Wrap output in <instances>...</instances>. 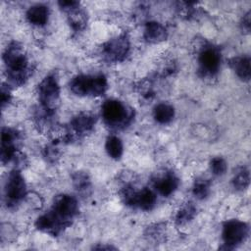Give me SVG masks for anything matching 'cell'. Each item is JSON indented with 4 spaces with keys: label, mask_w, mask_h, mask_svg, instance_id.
I'll list each match as a JSON object with an SVG mask.
<instances>
[{
    "label": "cell",
    "mask_w": 251,
    "mask_h": 251,
    "mask_svg": "<svg viewBox=\"0 0 251 251\" xmlns=\"http://www.w3.org/2000/svg\"><path fill=\"white\" fill-rule=\"evenodd\" d=\"M78 213V203L75 197L69 194L56 196L51 209L37 218L35 227L49 235L58 236L72 225Z\"/></svg>",
    "instance_id": "obj_1"
},
{
    "label": "cell",
    "mask_w": 251,
    "mask_h": 251,
    "mask_svg": "<svg viewBox=\"0 0 251 251\" xmlns=\"http://www.w3.org/2000/svg\"><path fill=\"white\" fill-rule=\"evenodd\" d=\"M3 61L6 68L8 85L21 86L31 75V67L23 46L17 42H10L4 53Z\"/></svg>",
    "instance_id": "obj_2"
},
{
    "label": "cell",
    "mask_w": 251,
    "mask_h": 251,
    "mask_svg": "<svg viewBox=\"0 0 251 251\" xmlns=\"http://www.w3.org/2000/svg\"><path fill=\"white\" fill-rule=\"evenodd\" d=\"M134 110L117 99L104 101L101 107V117L104 124L111 129L120 130L128 126L134 119Z\"/></svg>",
    "instance_id": "obj_3"
},
{
    "label": "cell",
    "mask_w": 251,
    "mask_h": 251,
    "mask_svg": "<svg viewBox=\"0 0 251 251\" xmlns=\"http://www.w3.org/2000/svg\"><path fill=\"white\" fill-rule=\"evenodd\" d=\"M71 91L80 97H98L108 89V80L103 74L77 75L69 83Z\"/></svg>",
    "instance_id": "obj_4"
},
{
    "label": "cell",
    "mask_w": 251,
    "mask_h": 251,
    "mask_svg": "<svg viewBox=\"0 0 251 251\" xmlns=\"http://www.w3.org/2000/svg\"><path fill=\"white\" fill-rule=\"evenodd\" d=\"M120 197L125 205L142 211H151L157 203L155 190L148 187L138 190L132 184H126L120 191Z\"/></svg>",
    "instance_id": "obj_5"
},
{
    "label": "cell",
    "mask_w": 251,
    "mask_h": 251,
    "mask_svg": "<svg viewBox=\"0 0 251 251\" xmlns=\"http://www.w3.org/2000/svg\"><path fill=\"white\" fill-rule=\"evenodd\" d=\"M198 73L202 77L212 78L216 76L221 68L222 53L219 47L206 43L204 44L197 56Z\"/></svg>",
    "instance_id": "obj_6"
},
{
    "label": "cell",
    "mask_w": 251,
    "mask_h": 251,
    "mask_svg": "<svg viewBox=\"0 0 251 251\" xmlns=\"http://www.w3.org/2000/svg\"><path fill=\"white\" fill-rule=\"evenodd\" d=\"M27 196L26 183L18 169L11 171L7 176L4 187V200L7 208L17 207Z\"/></svg>",
    "instance_id": "obj_7"
},
{
    "label": "cell",
    "mask_w": 251,
    "mask_h": 251,
    "mask_svg": "<svg viewBox=\"0 0 251 251\" xmlns=\"http://www.w3.org/2000/svg\"><path fill=\"white\" fill-rule=\"evenodd\" d=\"M40 107L55 112L60 103V85L54 74L47 75L37 85Z\"/></svg>",
    "instance_id": "obj_8"
},
{
    "label": "cell",
    "mask_w": 251,
    "mask_h": 251,
    "mask_svg": "<svg viewBox=\"0 0 251 251\" xmlns=\"http://www.w3.org/2000/svg\"><path fill=\"white\" fill-rule=\"evenodd\" d=\"M249 233L248 225L240 220L232 219L224 222L222 229L223 249L231 250L245 241Z\"/></svg>",
    "instance_id": "obj_9"
},
{
    "label": "cell",
    "mask_w": 251,
    "mask_h": 251,
    "mask_svg": "<svg viewBox=\"0 0 251 251\" xmlns=\"http://www.w3.org/2000/svg\"><path fill=\"white\" fill-rule=\"evenodd\" d=\"M130 51V40L126 33H122L105 42L102 46L103 58L109 63L126 60Z\"/></svg>",
    "instance_id": "obj_10"
},
{
    "label": "cell",
    "mask_w": 251,
    "mask_h": 251,
    "mask_svg": "<svg viewBox=\"0 0 251 251\" xmlns=\"http://www.w3.org/2000/svg\"><path fill=\"white\" fill-rule=\"evenodd\" d=\"M21 141L20 132L11 127H3L1 133V162L7 164L11 161L19 160V143Z\"/></svg>",
    "instance_id": "obj_11"
},
{
    "label": "cell",
    "mask_w": 251,
    "mask_h": 251,
    "mask_svg": "<svg viewBox=\"0 0 251 251\" xmlns=\"http://www.w3.org/2000/svg\"><path fill=\"white\" fill-rule=\"evenodd\" d=\"M96 122L97 116L95 114L91 112H80L73 117L67 127L73 139L75 137L79 138L90 133L93 130Z\"/></svg>",
    "instance_id": "obj_12"
},
{
    "label": "cell",
    "mask_w": 251,
    "mask_h": 251,
    "mask_svg": "<svg viewBox=\"0 0 251 251\" xmlns=\"http://www.w3.org/2000/svg\"><path fill=\"white\" fill-rule=\"evenodd\" d=\"M152 185L158 194L169 197L177 189L179 178L174 172L165 171L152 178Z\"/></svg>",
    "instance_id": "obj_13"
},
{
    "label": "cell",
    "mask_w": 251,
    "mask_h": 251,
    "mask_svg": "<svg viewBox=\"0 0 251 251\" xmlns=\"http://www.w3.org/2000/svg\"><path fill=\"white\" fill-rule=\"evenodd\" d=\"M168 30L164 25L156 21H150L145 24L143 38L148 43H160L167 39Z\"/></svg>",
    "instance_id": "obj_14"
},
{
    "label": "cell",
    "mask_w": 251,
    "mask_h": 251,
    "mask_svg": "<svg viewBox=\"0 0 251 251\" xmlns=\"http://www.w3.org/2000/svg\"><path fill=\"white\" fill-rule=\"evenodd\" d=\"M50 16V10L43 4H36L29 7L25 13L26 21L35 26H43L47 24Z\"/></svg>",
    "instance_id": "obj_15"
},
{
    "label": "cell",
    "mask_w": 251,
    "mask_h": 251,
    "mask_svg": "<svg viewBox=\"0 0 251 251\" xmlns=\"http://www.w3.org/2000/svg\"><path fill=\"white\" fill-rule=\"evenodd\" d=\"M228 65L235 73V75L243 81H249L251 76L250 57L249 56H235L228 59Z\"/></svg>",
    "instance_id": "obj_16"
},
{
    "label": "cell",
    "mask_w": 251,
    "mask_h": 251,
    "mask_svg": "<svg viewBox=\"0 0 251 251\" xmlns=\"http://www.w3.org/2000/svg\"><path fill=\"white\" fill-rule=\"evenodd\" d=\"M197 213V208L193 202L187 201L181 204L175 214V223L177 226H183L194 219Z\"/></svg>",
    "instance_id": "obj_17"
},
{
    "label": "cell",
    "mask_w": 251,
    "mask_h": 251,
    "mask_svg": "<svg viewBox=\"0 0 251 251\" xmlns=\"http://www.w3.org/2000/svg\"><path fill=\"white\" fill-rule=\"evenodd\" d=\"M67 14H68V23H69L71 28L75 32L81 31L86 27L87 14L85 13L84 10H82L80 8V6L78 8H75V9L68 12Z\"/></svg>",
    "instance_id": "obj_18"
},
{
    "label": "cell",
    "mask_w": 251,
    "mask_h": 251,
    "mask_svg": "<svg viewBox=\"0 0 251 251\" xmlns=\"http://www.w3.org/2000/svg\"><path fill=\"white\" fill-rule=\"evenodd\" d=\"M175 114V108L168 103H160L153 109V118L161 125L170 124L174 120Z\"/></svg>",
    "instance_id": "obj_19"
},
{
    "label": "cell",
    "mask_w": 251,
    "mask_h": 251,
    "mask_svg": "<svg viewBox=\"0 0 251 251\" xmlns=\"http://www.w3.org/2000/svg\"><path fill=\"white\" fill-rule=\"evenodd\" d=\"M72 181L77 193L86 196L91 191V180L88 175L84 172H75L72 176Z\"/></svg>",
    "instance_id": "obj_20"
},
{
    "label": "cell",
    "mask_w": 251,
    "mask_h": 251,
    "mask_svg": "<svg viewBox=\"0 0 251 251\" xmlns=\"http://www.w3.org/2000/svg\"><path fill=\"white\" fill-rule=\"evenodd\" d=\"M250 183V173L245 167L238 168L231 178V184L234 189L238 191H244L248 188Z\"/></svg>",
    "instance_id": "obj_21"
},
{
    "label": "cell",
    "mask_w": 251,
    "mask_h": 251,
    "mask_svg": "<svg viewBox=\"0 0 251 251\" xmlns=\"http://www.w3.org/2000/svg\"><path fill=\"white\" fill-rule=\"evenodd\" d=\"M105 150L112 159L120 160L124 153V145L120 137L116 135H110L105 142Z\"/></svg>",
    "instance_id": "obj_22"
},
{
    "label": "cell",
    "mask_w": 251,
    "mask_h": 251,
    "mask_svg": "<svg viewBox=\"0 0 251 251\" xmlns=\"http://www.w3.org/2000/svg\"><path fill=\"white\" fill-rule=\"evenodd\" d=\"M211 191V181L205 177H197L192 185V194L199 200L206 199Z\"/></svg>",
    "instance_id": "obj_23"
},
{
    "label": "cell",
    "mask_w": 251,
    "mask_h": 251,
    "mask_svg": "<svg viewBox=\"0 0 251 251\" xmlns=\"http://www.w3.org/2000/svg\"><path fill=\"white\" fill-rule=\"evenodd\" d=\"M210 170L214 176H221L226 174L227 170V164L223 157L217 156L210 161Z\"/></svg>",
    "instance_id": "obj_24"
},
{
    "label": "cell",
    "mask_w": 251,
    "mask_h": 251,
    "mask_svg": "<svg viewBox=\"0 0 251 251\" xmlns=\"http://www.w3.org/2000/svg\"><path fill=\"white\" fill-rule=\"evenodd\" d=\"M58 144L59 143L53 141L51 144L46 145L45 148L43 149V156L50 163H55L60 156Z\"/></svg>",
    "instance_id": "obj_25"
},
{
    "label": "cell",
    "mask_w": 251,
    "mask_h": 251,
    "mask_svg": "<svg viewBox=\"0 0 251 251\" xmlns=\"http://www.w3.org/2000/svg\"><path fill=\"white\" fill-rule=\"evenodd\" d=\"M59 7L61 8V10H63L64 12L68 13L75 8H78L80 6L79 2L77 1H74V0H67V1H59L58 2Z\"/></svg>",
    "instance_id": "obj_26"
},
{
    "label": "cell",
    "mask_w": 251,
    "mask_h": 251,
    "mask_svg": "<svg viewBox=\"0 0 251 251\" xmlns=\"http://www.w3.org/2000/svg\"><path fill=\"white\" fill-rule=\"evenodd\" d=\"M12 99V95H11V91H10V87L9 85L7 84H2V87H1V105H2V108L5 107V105L9 104L10 101Z\"/></svg>",
    "instance_id": "obj_27"
},
{
    "label": "cell",
    "mask_w": 251,
    "mask_h": 251,
    "mask_svg": "<svg viewBox=\"0 0 251 251\" xmlns=\"http://www.w3.org/2000/svg\"><path fill=\"white\" fill-rule=\"evenodd\" d=\"M240 26L243 31L249 33V31H250V12L249 11L243 16L241 23H240Z\"/></svg>",
    "instance_id": "obj_28"
}]
</instances>
